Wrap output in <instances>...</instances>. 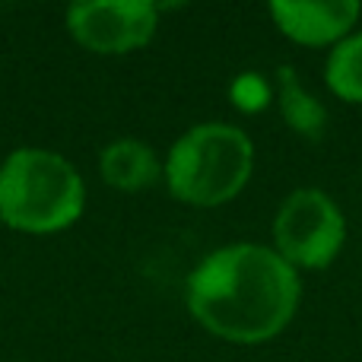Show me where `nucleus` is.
Instances as JSON below:
<instances>
[{
  "label": "nucleus",
  "instance_id": "1",
  "mask_svg": "<svg viewBox=\"0 0 362 362\" xmlns=\"http://www.w3.org/2000/svg\"><path fill=\"white\" fill-rule=\"evenodd\" d=\"M299 270L274 245L232 242L200 257L187 274L185 302L191 318L226 344H267L299 312Z\"/></svg>",
  "mask_w": 362,
  "mask_h": 362
},
{
  "label": "nucleus",
  "instance_id": "2",
  "mask_svg": "<svg viewBox=\"0 0 362 362\" xmlns=\"http://www.w3.org/2000/svg\"><path fill=\"white\" fill-rule=\"evenodd\" d=\"M86 181L48 146H19L0 163V223L25 235L64 232L83 216Z\"/></svg>",
  "mask_w": 362,
  "mask_h": 362
},
{
  "label": "nucleus",
  "instance_id": "3",
  "mask_svg": "<svg viewBox=\"0 0 362 362\" xmlns=\"http://www.w3.org/2000/svg\"><path fill=\"white\" fill-rule=\"evenodd\" d=\"M255 172V144L229 121L187 127L163 165L169 194L187 206H223L245 191Z\"/></svg>",
  "mask_w": 362,
  "mask_h": 362
},
{
  "label": "nucleus",
  "instance_id": "4",
  "mask_svg": "<svg viewBox=\"0 0 362 362\" xmlns=\"http://www.w3.org/2000/svg\"><path fill=\"white\" fill-rule=\"evenodd\" d=\"M274 251L296 270H325L346 245V216L321 187H296L274 213Z\"/></svg>",
  "mask_w": 362,
  "mask_h": 362
},
{
  "label": "nucleus",
  "instance_id": "5",
  "mask_svg": "<svg viewBox=\"0 0 362 362\" xmlns=\"http://www.w3.org/2000/svg\"><path fill=\"white\" fill-rule=\"evenodd\" d=\"M159 10L146 0H80L67 6V32L93 54H131L153 42Z\"/></svg>",
  "mask_w": 362,
  "mask_h": 362
},
{
  "label": "nucleus",
  "instance_id": "6",
  "mask_svg": "<svg viewBox=\"0 0 362 362\" xmlns=\"http://www.w3.org/2000/svg\"><path fill=\"white\" fill-rule=\"evenodd\" d=\"M362 16L359 0H274L270 19L286 38L308 48L344 42Z\"/></svg>",
  "mask_w": 362,
  "mask_h": 362
},
{
  "label": "nucleus",
  "instance_id": "7",
  "mask_svg": "<svg viewBox=\"0 0 362 362\" xmlns=\"http://www.w3.org/2000/svg\"><path fill=\"white\" fill-rule=\"evenodd\" d=\"M99 175L118 191H144L163 178V163L150 144L137 137H121L99 153Z\"/></svg>",
  "mask_w": 362,
  "mask_h": 362
},
{
  "label": "nucleus",
  "instance_id": "8",
  "mask_svg": "<svg viewBox=\"0 0 362 362\" xmlns=\"http://www.w3.org/2000/svg\"><path fill=\"white\" fill-rule=\"evenodd\" d=\"M276 105L280 115L299 137L308 140H321L327 127V112L305 86H302L296 67H276Z\"/></svg>",
  "mask_w": 362,
  "mask_h": 362
},
{
  "label": "nucleus",
  "instance_id": "9",
  "mask_svg": "<svg viewBox=\"0 0 362 362\" xmlns=\"http://www.w3.org/2000/svg\"><path fill=\"white\" fill-rule=\"evenodd\" d=\"M325 83L337 99L362 105V32H350L325 61Z\"/></svg>",
  "mask_w": 362,
  "mask_h": 362
},
{
  "label": "nucleus",
  "instance_id": "10",
  "mask_svg": "<svg viewBox=\"0 0 362 362\" xmlns=\"http://www.w3.org/2000/svg\"><path fill=\"white\" fill-rule=\"evenodd\" d=\"M257 93H261V95H270L267 86H264L261 80H255V74H245L242 80L235 83V89H232V95H235V99L242 102L245 108H257V105H261V102H257Z\"/></svg>",
  "mask_w": 362,
  "mask_h": 362
}]
</instances>
